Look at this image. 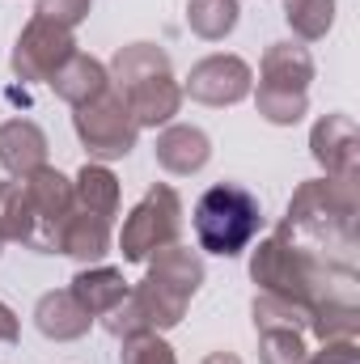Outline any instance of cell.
<instances>
[{
  "label": "cell",
  "instance_id": "ffe728a7",
  "mask_svg": "<svg viewBox=\"0 0 360 364\" xmlns=\"http://www.w3.org/2000/svg\"><path fill=\"white\" fill-rule=\"evenodd\" d=\"M238 0H191L186 4V26L199 34V38H208V43H216V38H225L233 26H238Z\"/></svg>",
  "mask_w": 360,
  "mask_h": 364
},
{
  "label": "cell",
  "instance_id": "484cf974",
  "mask_svg": "<svg viewBox=\"0 0 360 364\" xmlns=\"http://www.w3.org/2000/svg\"><path fill=\"white\" fill-rule=\"evenodd\" d=\"M309 364H356V343L352 339H327V348L318 356H309Z\"/></svg>",
  "mask_w": 360,
  "mask_h": 364
},
{
  "label": "cell",
  "instance_id": "277c9868",
  "mask_svg": "<svg viewBox=\"0 0 360 364\" xmlns=\"http://www.w3.org/2000/svg\"><path fill=\"white\" fill-rule=\"evenodd\" d=\"M263 225V212H259V199L238 186V182H221V186H208L195 203V237L208 255H242L255 233Z\"/></svg>",
  "mask_w": 360,
  "mask_h": 364
},
{
  "label": "cell",
  "instance_id": "44dd1931",
  "mask_svg": "<svg viewBox=\"0 0 360 364\" xmlns=\"http://www.w3.org/2000/svg\"><path fill=\"white\" fill-rule=\"evenodd\" d=\"M284 9H288V26L301 38H322L335 17V0H284Z\"/></svg>",
  "mask_w": 360,
  "mask_h": 364
},
{
  "label": "cell",
  "instance_id": "6da1fadb",
  "mask_svg": "<svg viewBox=\"0 0 360 364\" xmlns=\"http://www.w3.org/2000/svg\"><path fill=\"white\" fill-rule=\"evenodd\" d=\"M203 284V263L195 250L186 246H166L157 250V263L149 267L144 284L136 292H127V301L119 309L106 314V331L115 339H127V335H140V331H170L179 326L182 314H186V301L199 292Z\"/></svg>",
  "mask_w": 360,
  "mask_h": 364
},
{
  "label": "cell",
  "instance_id": "603a6c76",
  "mask_svg": "<svg viewBox=\"0 0 360 364\" xmlns=\"http://www.w3.org/2000/svg\"><path fill=\"white\" fill-rule=\"evenodd\" d=\"M123 364H174V352L166 339H157V331H140V335H127L123 339Z\"/></svg>",
  "mask_w": 360,
  "mask_h": 364
},
{
  "label": "cell",
  "instance_id": "d4e9b609",
  "mask_svg": "<svg viewBox=\"0 0 360 364\" xmlns=\"http://www.w3.org/2000/svg\"><path fill=\"white\" fill-rule=\"evenodd\" d=\"M90 4L93 0H38V13L73 30V26H81V21L90 17Z\"/></svg>",
  "mask_w": 360,
  "mask_h": 364
},
{
  "label": "cell",
  "instance_id": "d6986e66",
  "mask_svg": "<svg viewBox=\"0 0 360 364\" xmlns=\"http://www.w3.org/2000/svg\"><path fill=\"white\" fill-rule=\"evenodd\" d=\"M34 233H38V220H34V208H30V195H26L21 178L0 182V242L34 246Z\"/></svg>",
  "mask_w": 360,
  "mask_h": 364
},
{
  "label": "cell",
  "instance_id": "7a4b0ae2",
  "mask_svg": "<svg viewBox=\"0 0 360 364\" xmlns=\"http://www.w3.org/2000/svg\"><path fill=\"white\" fill-rule=\"evenodd\" d=\"M280 229L292 233L297 242H305L309 250H335L339 259H352V246H356V182L344 178L305 182L292 195L288 216H284Z\"/></svg>",
  "mask_w": 360,
  "mask_h": 364
},
{
  "label": "cell",
  "instance_id": "52a82bcc",
  "mask_svg": "<svg viewBox=\"0 0 360 364\" xmlns=\"http://www.w3.org/2000/svg\"><path fill=\"white\" fill-rule=\"evenodd\" d=\"M77 55V43H73V30L34 13L30 26L21 30L17 38V51H13V73L21 81H51L68 60Z\"/></svg>",
  "mask_w": 360,
  "mask_h": 364
},
{
  "label": "cell",
  "instance_id": "e0dca14e",
  "mask_svg": "<svg viewBox=\"0 0 360 364\" xmlns=\"http://www.w3.org/2000/svg\"><path fill=\"white\" fill-rule=\"evenodd\" d=\"M51 85H55V93L68 102V106H85L90 97H97L102 90H110V77H106V68L93 60V55H73L55 77H51Z\"/></svg>",
  "mask_w": 360,
  "mask_h": 364
},
{
  "label": "cell",
  "instance_id": "5b68a950",
  "mask_svg": "<svg viewBox=\"0 0 360 364\" xmlns=\"http://www.w3.org/2000/svg\"><path fill=\"white\" fill-rule=\"evenodd\" d=\"M182 233V199L174 186L157 182L136 208L132 216L123 220V233H119V250L127 263H144L153 250H166L174 246Z\"/></svg>",
  "mask_w": 360,
  "mask_h": 364
},
{
  "label": "cell",
  "instance_id": "4316f807",
  "mask_svg": "<svg viewBox=\"0 0 360 364\" xmlns=\"http://www.w3.org/2000/svg\"><path fill=\"white\" fill-rule=\"evenodd\" d=\"M17 339V318L9 305H0V343H13Z\"/></svg>",
  "mask_w": 360,
  "mask_h": 364
},
{
  "label": "cell",
  "instance_id": "ba28073f",
  "mask_svg": "<svg viewBox=\"0 0 360 364\" xmlns=\"http://www.w3.org/2000/svg\"><path fill=\"white\" fill-rule=\"evenodd\" d=\"M21 186H26L30 208H34V220H38L34 250H55V229L73 212V182L64 178L60 170H51V166H38V170H30L21 178Z\"/></svg>",
  "mask_w": 360,
  "mask_h": 364
},
{
  "label": "cell",
  "instance_id": "4fadbf2b",
  "mask_svg": "<svg viewBox=\"0 0 360 364\" xmlns=\"http://www.w3.org/2000/svg\"><path fill=\"white\" fill-rule=\"evenodd\" d=\"M157 166L170 170V174H199L212 157V140L199 132V127H186V123H174L157 136Z\"/></svg>",
  "mask_w": 360,
  "mask_h": 364
},
{
  "label": "cell",
  "instance_id": "5bb4252c",
  "mask_svg": "<svg viewBox=\"0 0 360 364\" xmlns=\"http://www.w3.org/2000/svg\"><path fill=\"white\" fill-rule=\"evenodd\" d=\"M55 250L73 255V259H102L110 250V220H102L93 212H81L73 203V212L55 229Z\"/></svg>",
  "mask_w": 360,
  "mask_h": 364
},
{
  "label": "cell",
  "instance_id": "8fae6325",
  "mask_svg": "<svg viewBox=\"0 0 360 364\" xmlns=\"http://www.w3.org/2000/svg\"><path fill=\"white\" fill-rule=\"evenodd\" d=\"M259 90H271V93H305L309 81H314V60L305 47L297 43H275L268 47L263 64H259Z\"/></svg>",
  "mask_w": 360,
  "mask_h": 364
},
{
  "label": "cell",
  "instance_id": "cb8c5ba5",
  "mask_svg": "<svg viewBox=\"0 0 360 364\" xmlns=\"http://www.w3.org/2000/svg\"><path fill=\"white\" fill-rule=\"evenodd\" d=\"M309 97L305 93H271V90H259V114L268 123H297L305 114Z\"/></svg>",
  "mask_w": 360,
  "mask_h": 364
},
{
  "label": "cell",
  "instance_id": "30bf717a",
  "mask_svg": "<svg viewBox=\"0 0 360 364\" xmlns=\"http://www.w3.org/2000/svg\"><path fill=\"white\" fill-rule=\"evenodd\" d=\"M309 149L318 157V166L331 174V178L356 182V123L348 114H327L314 123V136H309Z\"/></svg>",
  "mask_w": 360,
  "mask_h": 364
},
{
  "label": "cell",
  "instance_id": "83f0119b",
  "mask_svg": "<svg viewBox=\"0 0 360 364\" xmlns=\"http://www.w3.org/2000/svg\"><path fill=\"white\" fill-rule=\"evenodd\" d=\"M203 364H242V360H238L233 352H212V356H208Z\"/></svg>",
  "mask_w": 360,
  "mask_h": 364
},
{
  "label": "cell",
  "instance_id": "8992f818",
  "mask_svg": "<svg viewBox=\"0 0 360 364\" xmlns=\"http://www.w3.org/2000/svg\"><path fill=\"white\" fill-rule=\"evenodd\" d=\"M73 127H77L81 144L90 149V157H97V161L127 157L136 149V136H140V127H136L127 102L119 97V90H102L85 106H77Z\"/></svg>",
  "mask_w": 360,
  "mask_h": 364
},
{
  "label": "cell",
  "instance_id": "7c38bea8",
  "mask_svg": "<svg viewBox=\"0 0 360 364\" xmlns=\"http://www.w3.org/2000/svg\"><path fill=\"white\" fill-rule=\"evenodd\" d=\"M0 166L17 178H26L30 170L47 166V136L38 123L30 119H9L0 123Z\"/></svg>",
  "mask_w": 360,
  "mask_h": 364
},
{
  "label": "cell",
  "instance_id": "7402d4cb",
  "mask_svg": "<svg viewBox=\"0 0 360 364\" xmlns=\"http://www.w3.org/2000/svg\"><path fill=\"white\" fill-rule=\"evenodd\" d=\"M259 335H263V364H309L305 339L297 326H271Z\"/></svg>",
  "mask_w": 360,
  "mask_h": 364
},
{
  "label": "cell",
  "instance_id": "9a60e30c",
  "mask_svg": "<svg viewBox=\"0 0 360 364\" xmlns=\"http://www.w3.org/2000/svg\"><path fill=\"white\" fill-rule=\"evenodd\" d=\"M34 322H38V331L47 335V339H81L85 331H90V314L77 305V296L73 292H47V296H38V305H34Z\"/></svg>",
  "mask_w": 360,
  "mask_h": 364
},
{
  "label": "cell",
  "instance_id": "2e32d148",
  "mask_svg": "<svg viewBox=\"0 0 360 364\" xmlns=\"http://www.w3.org/2000/svg\"><path fill=\"white\" fill-rule=\"evenodd\" d=\"M73 296H77V305L90 314V318H106L115 305H123L127 301V279L115 272V267H93V272H81L73 279V288H68Z\"/></svg>",
  "mask_w": 360,
  "mask_h": 364
},
{
  "label": "cell",
  "instance_id": "9c48e42d",
  "mask_svg": "<svg viewBox=\"0 0 360 364\" xmlns=\"http://www.w3.org/2000/svg\"><path fill=\"white\" fill-rule=\"evenodd\" d=\"M250 64L238 55H208L191 68L186 77V93L203 106H233L250 93Z\"/></svg>",
  "mask_w": 360,
  "mask_h": 364
},
{
  "label": "cell",
  "instance_id": "ac0fdd59",
  "mask_svg": "<svg viewBox=\"0 0 360 364\" xmlns=\"http://www.w3.org/2000/svg\"><path fill=\"white\" fill-rule=\"evenodd\" d=\"M73 203L81 212L102 216V220H115V212H119V178L106 166H85L73 182Z\"/></svg>",
  "mask_w": 360,
  "mask_h": 364
},
{
  "label": "cell",
  "instance_id": "3957f363",
  "mask_svg": "<svg viewBox=\"0 0 360 364\" xmlns=\"http://www.w3.org/2000/svg\"><path fill=\"white\" fill-rule=\"evenodd\" d=\"M115 85L119 97L127 102L136 127H162L179 114L182 106V90L170 73L166 51H157L153 43H132L115 55Z\"/></svg>",
  "mask_w": 360,
  "mask_h": 364
}]
</instances>
